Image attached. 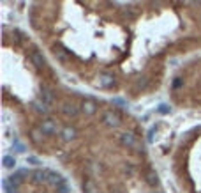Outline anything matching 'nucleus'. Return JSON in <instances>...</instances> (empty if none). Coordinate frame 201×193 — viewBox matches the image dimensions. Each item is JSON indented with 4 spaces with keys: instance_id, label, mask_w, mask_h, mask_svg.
Masks as SVG:
<instances>
[{
    "instance_id": "4468645a",
    "label": "nucleus",
    "mask_w": 201,
    "mask_h": 193,
    "mask_svg": "<svg viewBox=\"0 0 201 193\" xmlns=\"http://www.w3.org/2000/svg\"><path fill=\"white\" fill-rule=\"evenodd\" d=\"M64 112H65L67 115H71V117H76V115H78V108H76V105H72V103H65V105H64Z\"/></svg>"
},
{
    "instance_id": "9d476101",
    "label": "nucleus",
    "mask_w": 201,
    "mask_h": 193,
    "mask_svg": "<svg viewBox=\"0 0 201 193\" xmlns=\"http://www.w3.org/2000/svg\"><path fill=\"white\" fill-rule=\"evenodd\" d=\"M32 106H34V110H35V112H39V113H48V112H49V105L42 103L41 99H39V101H34V103H32Z\"/></svg>"
},
{
    "instance_id": "2eb2a0df",
    "label": "nucleus",
    "mask_w": 201,
    "mask_h": 193,
    "mask_svg": "<svg viewBox=\"0 0 201 193\" xmlns=\"http://www.w3.org/2000/svg\"><path fill=\"white\" fill-rule=\"evenodd\" d=\"M2 186H4V190H5V193H16V186H12V184H11L9 177L2 181Z\"/></svg>"
},
{
    "instance_id": "412c9836",
    "label": "nucleus",
    "mask_w": 201,
    "mask_h": 193,
    "mask_svg": "<svg viewBox=\"0 0 201 193\" xmlns=\"http://www.w3.org/2000/svg\"><path fill=\"white\" fill-rule=\"evenodd\" d=\"M26 161H28V163H32V165H39V160H37L35 156H28V158H26Z\"/></svg>"
},
{
    "instance_id": "aec40b11",
    "label": "nucleus",
    "mask_w": 201,
    "mask_h": 193,
    "mask_svg": "<svg viewBox=\"0 0 201 193\" xmlns=\"http://www.w3.org/2000/svg\"><path fill=\"white\" fill-rule=\"evenodd\" d=\"M170 110H171V108H170L168 105H161V106H159V112H161V113H170Z\"/></svg>"
},
{
    "instance_id": "6ab92c4d",
    "label": "nucleus",
    "mask_w": 201,
    "mask_h": 193,
    "mask_svg": "<svg viewBox=\"0 0 201 193\" xmlns=\"http://www.w3.org/2000/svg\"><path fill=\"white\" fill-rule=\"evenodd\" d=\"M55 188H57V192H58V193H69V192H71V190L67 188L65 183H62V184H58V186H55Z\"/></svg>"
},
{
    "instance_id": "7ed1b4c3",
    "label": "nucleus",
    "mask_w": 201,
    "mask_h": 193,
    "mask_svg": "<svg viewBox=\"0 0 201 193\" xmlns=\"http://www.w3.org/2000/svg\"><path fill=\"white\" fill-rule=\"evenodd\" d=\"M79 108H81V112H83L85 115H94V113L97 112V105H95V101H92V99H85Z\"/></svg>"
},
{
    "instance_id": "f03ea898",
    "label": "nucleus",
    "mask_w": 201,
    "mask_h": 193,
    "mask_svg": "<svg viewBox=\"0 0 201 193\" xmlns=\"http://www.w3.org/2000/svg\"><path fill=\"white\" fill-rule=\"evenodd\" d=\"M39 129L42 131V135H53V133H57V122L51 119H46L39 124Z\"/></svg>"
},
{
    "instance_id": "423d86ee",
    "label": "nucleus",
    "mask_w": 201,
    "mask_h": 193,
    "mask_svg": "<svg viewBox=\"0 0 201 193\" xmlns=\"http://www.w3.org/2000/svg\"><path fill=\"white\" fill-rule=\"evenodd\" d=\"M48 176H49V170H35V172H32V177H34V181L35 183H42V181H48Z\"/></svg>"
},
{
    "instance_id": "20e7f679",
    "label": "nucleus",
    "mask_w": 201,
    "mask_h": 193,
    "mask_svg": "<svg viewBox=\"0 0 201 193\" xmlns=\"http://www.w3.org/2000/svg\"><path fill=\"white\" fill-rule=\"evenodd\" d=\"M118 140H120V144L125 145V147H134V145H136V138L132 137V133H122V135L118 137Z\"/></svg>"
},
{
    "instance_id": "9b49d317",
    "label": "nucleus",
    "mask_w": 201,
    "mask_h": 193,
    "mask_svg": "<svg viewBox=\"0 0 201 193\" xmlns=\"http://www.w3.org/2000/svg\"><path fill=\"white\" fill-rule=\"evenodd\" d=\"M83 192L85 193H99V190H97V186H95V183L92 179H87L83 183Z\"/></svg>"
},
{
    "instance_id": "dca6fc26",
    "label": "nucleus",
    "mask_w": 201,
    "mask_h": 193,
    "mask_svg": "<svg viewBox=\"0 0 201 193\" xmlns=\"http://www.w3.org/2000/svg\"><path fill=\"white\" fill-rule=\"evenodd\" d=\"M2 163H4V167H5V168H12V167L16 165V160H14L12 156H4Z\"/></svg>"
},
{
    "instance_id": "6e6552de",
    "label": "nucleus",
    "mask_w": 201,
    "mask_h": 193,
    "mask_svg": "<svg viewBox=\"0 0 201 193\" xmlns=\"http://www.w3.org/2000/svg\"><path fill=\"white\" fill-rule=\"evenodd\" d=\"M48 183L53 184V186H58V184L65 183V179H64L60 174H57V172H49V176H48Z\"/></svg>"
},
{
    "instance_id": "f8f14e48",
    "label": "nucleus",
    "mask_w": 201,
    "mask_h": 193,
    "mask_svg": "<svg viewBox=\"0 0 201 193\" xmlns=\"http://www.w3.org/2000/svg\"><path fill=\"white\" fill-rule=\"evenodd\" d=\"M145 177H147V183H148L150 186H157V184H159V177H157V174H155L154 170H148V172L145 174Z\"/></svg>"
},
{
    "instance_id": "ddd939ff",
    "label": "nucleus",
    "mask_w": 201,
    "mask_h": 193,
    "mask_svg": "<svg viewBox=\"0 0 201 193\" xmlns=\"http://www.w3.org/2000/svg\"><path fill=\"white\" fill-rule=\"evenodd\" d=\"M99 85H101V87H111V85H113V76H109V74H101V76H99Z\"/></svg>"
},
{
    "instance_id": "4be33fe9",
    "label": "nucleus",
    "mask_w": 201,
    "mask_h": 193,
    "mask_svg": "<svg viewBox=\"0 0 201 193\" xmlns=\"http://www.w3.org/2000/svg\"><path fill=\"white\" fill-rule=\"evenodd\" d=\"M180 85H182V80H180V78H175V82H173V87H175V89H178Z\"/></svg>"
},
{
    "instance_id": "39448f33",
    "label": "nucleus",
    "mask_w": 201,
    "mask_h": 193,
    "mask_svg": "<svg viewBox=\"0 0 201 193\" xmlns=\"http://www.w3.org/2000/svg\"><path fill=\"white\" fill-rule=\"evenodd\" d=\"M41 101L46 103V105H51L53 103V94L48 87H41Z\"/></svg>"
},
{
    "instance_id": "a211bd4d",
    "label": "nucleus",
    "mask_w": 201,
    "mask_h": 193,
    "mask_svg": "<svg viewBox=\"0 0 201 193\" xmlns=\"http://www.w3.org/2000/svg\"><path fill=\"white\" fill-rule=\"evenodd\" d=\"M9 181H11V184H12V186H18V184L21 183V176H19V174L11 176V177H9Z\"/></svg>"
},
{
    "instance_id": "f3484780",
    "label": "nucleus",
    "mask_w": 201,
    "mask_h": 193,
    "mask_svg": "<svg viewBox=\"0 0 201 193\" xmlns=\"http://www.w3.org/2000/svg\"><path fill=\"white\" fill-rule=\"evenodd\" d=\"M41 135H42L41 129H32V133H30V137H32L34 142H41Z\"/></svg>"
},
{
    "instance_id": "0eeeda50",
    "label": "nucleus",
    "mask_w": 201,
    "mask_h": 193,
    "mask_svg": "<svg viewBox=\"0 0 201 193\" xmlns=\"http://www.w3.org/2000/svg\"><path fill=\"white\" fill-rule=\"evenodd\" d=\"M60 135H62V138H64V140H67V142H69V140H72V138L76 137V128H72V126H65V128L62 129V133H60Z\"/></svg>"
},
{
    "instance_id": "f257e3e1",
    "label": "nucleus",
    "mask_w": 201,
    "mask_h": 193,
    "mask_svg": "<svg viewBox=\"0 0 201 193\" xmlns=\"http://www.w3.org/2000/svg\"><path fill=\"white\" fill-rule=\"evenodd\" d=\"M102 122L111 126V128H117V126H120V115L117 112H113V110H108L102 115Z\"/></svg>"
},
{
    "instance_id": "1a4fd4ad",
    "label": "nucleus",
    "mask_w": 201,
    "mask_h": 193,
    "mask_svg": "<svg viewBox=\"0 0 201 193\" xmlns=\"http://www.w3.org/2000/svg\"><path fill=\"white\" fill-rule=\"evenodd\" d=\"M32 62H34V66L39 67V69L46 66V60H44V57H42L39 51H34V53H32Z\"/></svg>"
}]
</instances>
